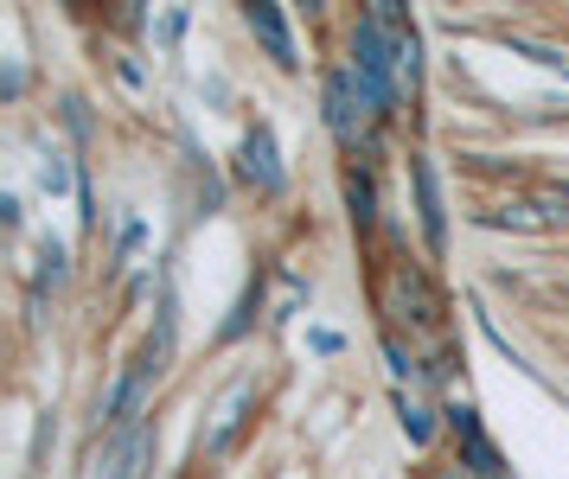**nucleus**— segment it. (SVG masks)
Masks as SVG:
<instances>
[{"mask_svg":"<svg viewBox=\"0 0 569 479\" xmlns=\"http://www.w3.org/2000/svg\"><path fill=\"white\" fill-rule=\"evenodd\" d=\"M352 71H333L327 77V122H333L339 141H352V128H359V102H352Z\"/></svg>","mask_w":569,"mask_h":479,"instance_id":"nucleus-1","label":"nucleus"},{"mask_svg":"<svg viewBox=\"0 0 569 479\" xmlns=\"http://www.w3.org/2000/svg\"><path fill=\"white\" fill-rule=\"evenodd\" d=\"M243 179H257L262 192H276V186H282V167H276V141H269V128H257V134L243 141Z\"/></svg>","mask_w":569,"mask_h":479,"instance_id":"nucleus-2","label":"nucleus"},{"mask_svg":"<svg viewBox=\"0 0 569 479\" xmlns=\"http://www.w3.org/2000/svg\"><path fill=\"white\" fill-rule=\"evenodd\" d=\"M250 32H257L262 46L276 51L282 64H295V46H288V32H282V13L276 7H250Z\"/></svg>","mask_w":569,"mask_h":479,"instance_id":"nucleus-3","label":"nucleus"},{"mask_svg":"<svg viewBox=\"0 0 569 479\" xmlns=\"http://www.w3.org/2000/svg\"><path fill=\"white\" fill-rule=\"evenodd\" d=\"M416 192H422V230L441 250V199H436V167H416Z\"/></svg>","mask_w":569,"mask_h":479,"instance_id":"nucleus-4","label":"nucleus"},{"mask_svg":"<svg viewBox=\"0 0 569 479\" xmlns=\"http://www.w3.org/2000/svg\"><path fill=\"white\" fill-rule=\"evenodd\" d=\"M403 435H410V441H429V409L410 403V397H403Z\"/></svg>","mask_w":569,"mask_h":479,"instance_id":"nucleus-5","label":"nucleus"},{"mask_svg":"<svg viewBox=\"0 0 569 479\" xmlns=\"http://www.w3.org/2000/svg\"><path fill=\"white\" fill-rule=\"evenodd\" d=\"M352 218H359V224L371 218V186H365V179H352Z\"/></svg>","mask_w":569,"mask_h":479,"instance_id":"nucleus-6","label":"nucleus"},{"mask_svg":"<svg viewBox=\"0 0 569 479\" xmlns=\"http://www.w3.org/2000/svg\"><path fill=\"white\" fill-rule=\"evenodd\" d=\"M436 479H480L473 467H448V473H436Z\"/></svg>","mask_w":569,"mask_h":479,"instance_id":"nucleus-7","label":"nucleus"}]
</instances>
